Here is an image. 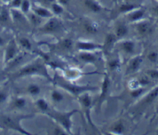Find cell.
Returning <instances> with one entry per match:
<instances>
[{
    "mask_svg": "<svg viewBox=\"0 0 158 135\" xmlns=\"http://www.w3.org/2000/svg\"><path fill=\"white\" fill-rule=\"evenodd\" d=\"M31 75H41L48 79H51L46 66L40 62H33L30 64L26 65L15 74L14 77L20 78V77Z\"/></svg>",
    "mask_w": 158,
    "mask_h": 135,
    "instance_id": "obj_1",
    "label": "cell"
},
{
    "mask_svg": "<svg viewBox=\"0 0 158 135\" xmlns=\"http://www.w3.org/2000/svg\"><path fill=\"white\" fill-rule=\"evenodd\" d=\"M77 112V110H73L68 112H58L54 111L49 113L51 116L59 125L61 126L63 130L67 133H71V127H72V117Z\"/></svg>",
    "mask_w": 158,
    "mask_h": 135,
    "instance_id": "obj_2",
    "label": "cell"
},
{
    "mask_svg": "<svg viewBox=\"0 0 158 135\" xmlns=\"http://www.w3.org/2000/svg\"><path fill=\"white\" fill-rule=\"evenodd\" d=\"M0 127L6 130H13L23 134H30L19 124V119L7 113H0Z\"/></svg>",
    "mask_w": 158,
    "mask_h": 135,
    "instance_id": "obj_3",
    "label": "cell"
},
{
    "mask_svg": "<svg viewBox=\"0 0 158 135\" xmlns=\"http://www.w3.org/2000/svg\"><path fill=\"white\" fill-rule=\"evenodd\" d=\"M78 99L81 105V107H82L83 110H84L85 115L86 118H87L88 122H89L90 125L95 127V125H94L93 122L92 121V117H91V109H92V100L91 98L90 95L86 92V93L80 95L78 97Z\"/></svg>",
    "mask_w": 158,
    "mask_h": 135,
    "instance_id": "obj_4",
    "label": "cell"
},
{
    "mask_svg": "<svg viewBox=\"0 0 158 135\" xmlns=\"http://www.w3.org/2000/svg\"><path fill=\"white\" fill-rule=\"evenodd\" d=\"M18 43L16 40L12 39L6 46L5 53H4V63L7 64L11 60H13L18 55Z\"/></svg>",
    "mask_w": 158,
    "mask_h": 135,
    "instance_id": "obj_5",
    "label": "cell"
},
{
    "mask_svg": "<svg viewBox=\"0 0 158 135\" xmlns=\"http://www.w3.org/2000/svg\"><path fill=\"white\" fill-rule=\"evenodd\" d=\"M61 26V22L57 18H54L52 16L51 18H49V20L44 25L40 30L42 32H44L47 33H54V32L58 31Z\"/></svg>",
    "mask_w": 158,
    "mask_h": 135,
    "instance_id": "obj_6",
    "label": "cell"
},
{
    "mask_svg": "<svg viewBox=\"0 0 158 135\" xmlns=\"http://www.w3.org/2000/svg\"><path fill=\"white\" fill-rule=\"evenodd\" d=\"M60 86H61L64 89L74 95H78L80 93H82L83 92H87L95 89L93 86H80L72 84H60Z\"/></svg>",
    "mask_w": 158,
    "mask_h": 135,
    "instance_id": "obj_7",
    "label": "cell"
},
{
    "mask_svg": "<svg viewBox=\"0 0 158 135\" xmlns=\"http://www.w3.org/2000/svg\"><path fill=\"white\" fill-rule=\"evenodd\" d=\"M76 47L80 51H94L102 49L103 46L89 41H79L76 43Z\"/></svg>",
    "mask_w": 158,
    "mask_h": 135,
    "instance_id": "obj_8",
    "label": "cell"
},
{
    "mask_svg": "<svg viewBox=\"0 0 158 135\" xmlns=\"http://www.w3.org/2000/svg\"><path fill=\"white\" fill-rule=\"evenodd\" d=\"M110 79L107 73L105 74L104 79H103L101 87V93L99 96V104L101 105L103 101L106 100V97L108 96L109 92V88H110Z\"/></svg>",
    "mask_w": 158,
    "mask_h": 135,
    "instance_id": "obj_9",
    "label": "cell"
},
{
    "mask_svg": "<svg viewBox=\"0 0 158 135\" xmlns=\"http://www.w3.org/2000/svg\"><path fill=\"white\" fill-rule=\"evenodd\" d=\"M27 100L26 98L23 97H16L13 99L11 102V110H20L25 108L27 107Z\"/></svg>",
    "mask_w": 158,
    "mask_h": 135,
    "instance_id": "obj_10",
    "label": "cell"
},
{
    "mask_svg": "<svg viewBox=\"0 0 158 135\" xmlns=\"http://www.w3.org/2000/svg\"><path fill=\"white\" fill-rule=\"evenodd\" d=\"M120 47L122 50L127 54H133L136 50V43L130 39H126L121 42Z\"/></svg>",
    "mask_w": 158,
    "mask_h": 135,
    "instance_id": "obj_11",
    "label": "cell"
},
{
    "mask_svg": "<svg viewBox=\"0 0 158 135\" xmlns=\"http://www.w3.org/2000/svg\"><path fill=\"white\" fill-rule=\"evenodd\" d=\"M143 62V58L140 56H137V57H135L132 59L131 60L129 63L128 66V70L129 73H136V71L139 70V69L140 68L141 64H142Z\"/></svg>",
    "mask_w": 158,
    "mask_h": 135,
    "instance_id": "obj_12",
    "label": "cell"
},
{
    "mask_svg": "<svg viewBox=\"0 0 158 135\" xmlns=\"http://www.w3.org/2000/svg\"><path fill=\"white\" fill-rule=\"evenodd\" d=\"M78 58L83 63H93L97 60L96 56L91 51H81L78 54Z\"/></svg>",
    "mask_w": 158,
    "mask_h": 135,
    "instance_id": "obj_13",
    "label": "cell"
},
{
    "mask_svg": "<svg viewBox=\"0 0 158 135\" xmlns=\"http://www.w3.org/2000/svg\"><path fill=\"white\" fill-rule=\"evenodd\" d=\"M129 33V28L127 25L125 24L120 23L116 26L115 30V33L117 39H123Z\"/></svg>",
    "mask_w": 158,
    "mask_h": 135,
    "instance_id": "obj_14",
    "label": "cell"
},
{
    "mask_svg": "<svg viewBox=\"0 0 158 135\" xmlns=\"http://www.w3.org/2000/svg\"><path fill=\"white\" fill-rule=\"evenodd\" d=\"M136 31L139 35H147L151 32V25L147 22H140L136 26Z\"/></svg>",
    "mask_w": 158,
    "mask_h": 135,
    "instance_id": "obj_15",
    "label": "cell"
},
{
    "mask_svg": "<svg viewBox=\"0 0 158 135\" xmlns=\"http://www.w3.org/2000/svg\"><path fill=\"white\" fill-rule=\"evenodd\" d=\"M41 86L37 83H30L27 86V92L32 97H38L41 93Z\"/></svg>",
    "mask_w": 158,
    "mask_h": 135,
    "instance_id": "obj_16",
    "label": "cell"
},
{
    "mask_svg": "<svg viewBox=\"0 0 158 135\" xmlns=\"http://www.w3.org/2000/svg\"><path fill=\"white\" fill-rule=\"evenodd\" d=\"M35 105L37 107L38 110H40L43 113H47V112L50 111L49 103L44 98H39V99L36 100V102H35Z\"/></svg>",
    "mask_w": 158,
    "mask_h": 135,
    "instance_id": "obj_17",
    "label": "cell"
},
{
    "mask_svg": "<svg viewBox=\"0 0 158 135\" xmlns=\"http://www.w3.org/2000/svg\"><path fill=\"white\" fill-rule=\"evenodd\" d=\"M144 16V10H135V11L130 12L129 14L128 18L130 22H138L140 19H143Z\"/></svg>",
    "mask_w": 158,
    "mask_h": 135,
    "instance_id": "obj_18",
    "label": "cell"
},
{
    "mask_svg": "<svg viewBox=\"0 0 158 135\" xmlns=\"http://www.w3.org/2000/svg\"><path fill=\"white\" fill-rule=\"evenodd\" d=\"M18 46L27 51H30L33 47V44L27 37H19L17 40Z\"/></svg>",
    "mask_w": 158,
    "mask_h": 135,
    "instance_id": "obj_19",
    "label": "cell"
},
{
    "mask_svg": "<svg viewBox=\"0 0 158 135\" xmlns=\"http://www.w3.org/2000/svg\"><path fill=\"white\" fill-rule=\"evenodd\" d=\"M34 13L40 18H48V19H49V18H51L53 16L52 12L45 8H42V7H36V8H35Z\"/></svg>",
    "mask_w": 158,
    "mask_h": 135,
    "instance_id": "obj_20",
    "label": "cell"
},
{
    "mask_svg": "<svg viewBox=\"0 0 158 135\" xmlns=\"http://www.w3.org/2000/svg\"><path fill=\"white\" fill-rule=\"evenodd\" d=\"M85 5L92 13H99L102 10L101 6L93 0H85Z\"/></svg>",
    "mask_w": 158,
    "mask_h": 135,
    "instance_id": "obj_21",
    "label": "cell"
},
{
    "mask_svg": "<svg viewBox=\"0 0 158 135\" xmlns=\"http://www.w3.org/2000/svg\"><path fill=\"white\" fill-rule=\"evenodd\" d=\"M11 16L8 10L6 9H2L0 12V25L4 26L8 24V22L11 20Z\"/></svg>",
    "mask_w": 158,
    "mask_h": 135,
    "instance_id": "obj_22",
    "label": "cell"
},
{
    "mask_svg": "<svg viewBox=\"0 0 158 135\" xmlns=\"http://www.w3.org/2000/svg\"><path fill=\"white\" fill-rule=\"evenodd\" d=\"M51 98L54 103H55V104H60V103L63 102L64 101V96L63 93H60L59 90H57V89H54V90L51 92Z\"/></svg>",
    "mask_w": 158,
    "mask_h": 135,
    "instance_id": "obj_23",
    "label": "cell"
},
{
    "mask_svg": "<svg viewBox=\"0 0 158 135\" xmlns=\"http://www.w3.org/2000/svg\"><path fill=\"white\" fill-rule=\"evenodd\" d=\"M117 40V38L115 36V34L113 33H109L106 36V41H105L104 46H103V48H107V49H109V48L112 47L114 45V43L115 42V41Z\"/></svg>",
    "mask_w": 158,
    "mask_h": 135,
    "instance_id": "obj_24",
    "label": "cell"
},
{
    "mask_svg": "<svg viewBox=\"0 0 158 135\" xmlns=\"http://www.w3.org/2000/svg\"><path fill=\"white\" fill-rule=\"evenodd\" d=\"M84 30L89 34H95L98 33V29L95 23L93 22H85L84 24Z\"/></svg>",
    "mask_w": 158,
    "mask_h": 135,
    "instance_id": "obj_25",
    "label": "cell"
},
{
    "mask_svg": "<svg viewBox=\"0 0 158 135\" xmlns=\"http://www.w3.org/2000/svg\"><path fill=\"white\" fill-rule=\"evenodd\" d=\"M158 97V87H156L153 89L151 92L148 93L147 97H146L145 100H144V104H150L152 102L155 101L156 97Z\"/></svg>",
    "mask_w": 158,
    "mask_h": 135,
    "instance_id": "obj_26",
    "label": "cell"
},
{
    "mask_svg": "<svg viewBox=\"0 0 158 135\" xmlns=\"http://www.w3.org/2000/svg\"><path fill=\"white\" fill-rule=\"evenodd\" d=\"M9 101V92L6 89H0V108H2Z\"/></svg>",
    "mask_w": 158,
    "mask_h": 135,
    "instance_id": "obj_27",
    "label": "cell"
},
{
    "mask_svg": "<svg viewBox=\"0 0 158 135\" xmlns=\"http://www.w3.org/2000/svg\"><path fill=\"white\" fill-rule=\"evenodd\" d=\"M112 131L116 134H121L125 131V125L122 121H118L112 126Z\"/></svg>",
    "mask_w": 158,
    "mask_h": 135,
    "instance_id": "obj_28",
    "label": "cell"
},
{
    "mask_svg": "<svg viewBox=\"0 0 158 135\" xmlns=\"http://www.w3.org/2000/svg\"><path fill=\"white\" fill-rule=\"evenodd\" d=\"M144 91H145V89H144L143 86H139V87L131 89L130 96L133 98H138L139 96L142 95V93H144Z\"/></svg>",
    "mask_w": 158,
    "mask_h": 135,
    "instance_id": "obj_29",
    "label": "cell"
},
{
    "mask_svg": "<svg viewBox=\"0 0 158 135\" xmlns=\"http://www.w3.org/2000/svg\"><path fill=\"white\" fill-rule=\"evenodd\" d=\"M73 45H74V42H73L72 39H68V38L63 39L60 42V46L65 50H70L72 49Z\"/></svg>",
    "mask_w": 158,
    "mask_h": 135,
    "instance_id": "obj_30",
    "label": "cell"
},
{
    "mask_svg": "<svg viewBox=\"0 0 158 135\" xmlns=\"http://www.w3.org/2000/svg\"><path fill=\"white\" fill-rule=\"evenodd\" d=\"M136 9V6L133 4H123L119 8V12L120 13H130Z\"/></svg>",
    "mask_w": 158,
    "mask_h": 135,
    "instance_id": "obj_31",
    "label": "cell"
},
{
    "mask_svg": "<svg viewBox=\"0 0 158 135\" xmlns=\"http://www.w3.org/2000/svg\"><path fill=\"white\" fill-rule=\"evenodd\" d=\"M52 13L53 14L59 15L63 13V7L60 3H55L52 5Z\"/></svg>",
    "mask_w": 158,
    "mask_h": 135,
    "instance_id": "obj_32",
    "label": "cell"
},
{
    "mask_svg": "<svg viewBox=\"0 0 158 135\" xmlns=\"http://www.w3.org/2000/svg\"><path fill=\"white\" fill-rule=\"evenodd\" d=\"M137 81L139 86H146L150 83V79H149V77L147 75L142 77L141 78H139Z\"/></svg>",
    "mask_w": 158,
    "mask_h": 135,
    "instance_id": "obj_33",
    "label": "cell"
},
{
    "mask_svg": "<svg viewBox=\"0 0 158 135\" xmlns=\"http://www.w3.org/2000/svg\"><path fill=\"white\" fill-rule=\"evenodd\" d=\"M109 68L112 71L116 70L119 68V66H120V63H119V61L117 60H112L109 62Z\"/></svg>",
    "mask_w": 158,
    "mask_h": 135,
    "instance_id": "obj_34",
    "label": "cell"
},
{
    "mask_svg": "<svg viewBox=\"0 0 158 135\" xmlns=\"http://www.w3.org/2000/svg\"><path fill=\"white\" fill-rule=\"evenodd\" d=\"M21 10L23 13H27L30 10V4L28 0H23L22 4H21Z\"/></svg>",
    "mask_w": 158,
    "mask_h": 135,
    "instance_id": "obj_35",
    "label": "cell"
},
{
    "mask_svg": "<svg viewBox=\"0 0 158 135\" xmlns=\"http://www.w3.org/2000/svg\"><path fill=\"white\" fill-rule=\"evenodd\" d=\"M147 74L150 78L153 79V80H158L157 69H149L147 71Z\"/></svg>",
    "mask_w": 158,
    "mask_h": 135,
    "instance_id": "obj_36",
    "label": "cell"
},
{
    "mask_svg": "<svg viewBox=\"0 0 158 135\" xmlns=\"http://www.w3.org/2000/svg\"><path fill=\"white\" fill-rule=\"evenodd\" d=\"M40 19H41V18L40 17V16H38L37 15L35 14V13H33V14H32L31 16H30V21H31L32 23L34 24L35 26H37L40 23V22H41Z\"/></svg>",
    "mask_w": 158,
    "mask_h": 135,
    "instance_id": "obj_37",
    "label": "cell"
},
{
    "mask_svg": "<svg viewBox=\"0 0 158 135\" xmlns=\"http://www.w3.org/2000/svg\"><path fill=\"white\" fill-rule=\"evenodd\" d=\"M147 58H148V60H150V62H152V63H155V62L157 60V58H158L157 53L154 52V51L150 52V54L147 55Z\"/></svg>",
    "mask_w": 158,
    "mask_h": 135,
    "instance_id": "obj_38",
    "label": "cell"
},
{
    "mask_svg": "<svg viewBox=\"0 0 158 135\" xmlns=\"http://www.w3.org/2000/svg\"><path fill=\"white\" fill-rule=\"evenodd\" d=\"M22 2L23 0H13V1H12V6H13L14 8H18V7L21 6Z\"/></svg>",
    "mask_w": 158,
    "mask_h": 135,
    "instance_id": "obj_39",
    "label": "cell"
},
{
    "mask_svg": "<svg viewBox=\"0 0 158 135\" xmlns=\"http://www.w3.org/2000/svg\"><path fill=\"white\" fill-rule=\"evenodd\" d=\"M6 45V40L3 38V36H0V47L4 46Z\"/></svg>",
    "mask_w": 158,
    "mask_h": 135,
    "instance_id": "obj_40",
    "label": "cell"
},
{
    "mask_svg": "<svg viewBox=\"0 0 158 135\" xmlns=\"http://www.w3.org/2000/svg\"><path fill=\"white\" fill-rule=\"evenodd\" d=\"M58 2L60 5H66L68 2V0H58Z\"/></svg>",
    "mask_w": 158,
    "mask_h": 135,
    "instance_id": "obj_41",
    "label": "cell"
},
{
    "mask_svg": "<svg viewBox=\"0 0 158 135\" xmlns=\"http://www.w3.org/2000/svg\"><path fill=\"white\" fill-rule=\"evenodd\" d=\"M1 10H2V8H1V7H0V12H1Z\"/></svg>",
    "mask_w": 158,
    "mask_h": 135,
    "instance_id": "obj_42",
    "label": "cell"
}]
</instances>
